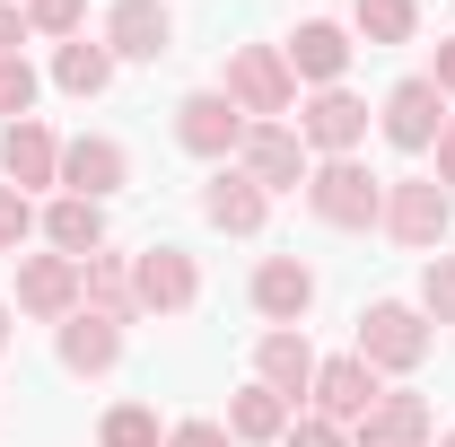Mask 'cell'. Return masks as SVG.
Masks as SVG:
<instances>
[{
    "label": "cell",
    "instance_id": "2e32d148",
    "mask_svg": "<svg viewBox=\"0 0 455 447\" xmlns=\"http://www.w3.org/2000/svg\"><path fill=\"white\" fill-rule=\"evenodd\" d=\"M123 184H132V150H123L114 132H79V141H61V193L114 202Z\"/></svg>",
    "mask_w": 455,
    "mask_h": 447
},
{
    "label": "cell",
    "instance_id": "d4e9b609",
    "mask_svg": "<svg viewBox=\"0 0 455 447\" xmlns=\"http://www.w3.org/2000/svg\"><path fill=\"white\" fill-rule=\"evenodd\" d=\"M350 36H359L368 53L411 45V36H420V0H350Z\"/></svg>",
    "mask_w": 455,
    "mask_h": 447
},
{
    "label": "cell",
    "instance_id": "d6a6232c",
    "mask_svg": "<svg viewBox=\"0 0 455 447\" xmlns=\"http://www.w3.org/2000/svg\"><path fill=\"white\" fill-rule=\"evenodd\" d=\"M18 45H36V36H27V9L0 0V53H18Z\"/></svg>",
    "mask_w": 455,
    "mask_h": 447
},
{
    "label": "cell",
    "instance_id": "30bf717a",
    "mask_svg": "<svg viewBox=\"0 0 455 447\" xmlns=\"http://www.w3.org/2000/svg\"><path fill=\"white\" fill-rule=\"evenodd\" d=\"M27 325H70L79 316V264L53 255V246H36V255H18V298H9Z\"/></svg>",
    "mask_w": 455,
    "mask_h": 447
},
{
    "label": "cell",
    "instance_id": "7a4b0ae2",
    "mask_svg": "<svg viewBox=\"0 0 455 447\" xmlns=\"http://www.w3.org/2000/svg\"><path fill=\"white\" fill-rule=\"evenodd\" d=\"M220 97L245 114V123H289V114H298V79H289L281 45H228Z\"/></svg>",
    "mask_w": 455,
    "mask_h": 447
},
{
    "label": "cell",
    "instance_id": "44dd1931",
    "mask_svg": "<svg viewBox=\"0 0 455 447\" xmlns=\"http://www.w3.org/2000/svg\"><path fill=\"white\" fill-rule=\"evenodd\" d=\"M53 360L70 369V378H114V369H123V325L79 307L70 325H53Z\"/></svg>",
    "mask_w": 455,
    "mask_h": 447
},
{
    "label": "cell",
    "instance_id": "5bb4252c",
    "mask_svg": "<svg viewBox=\"0 0 455 447\" xmlns=\"http://www.w3.org/2000/svg\"><path fill=\"white\" fill-rule=\"evenodd\" d=\"M245 298H254L263 325H307L315 316V264L307 255H263L254 280H245Z\"/></svg>",
    "mask_w": 455,
    "mask_h": 447
},
{
    "label": "cell",
    "instance_id": "3957f363",
    "mask_svg": "<svg viewBox=\"0 0 455 447\" xmlns=\"http://www.w3.org/2000/svg\"><path fill=\"white\" fill-rule=\"evenodd\" d=\"M307 211H315L324 228L368 237V228L386 220V175H368V158H315V175H307Z\"/></svg>",
    "mask_w": 455,
    "mask_h": 447
},
{
    "label": "cell",
    "instance_id": "ffe728a7",
    "mask_svg": "<svg viewBox=\"0 0 455 447\" xmlns=\"http://www.w3.org/2000/svg\"><path fill=\"white\" fill-rule=\"evenodd\" d=\"M202 220L220 228V237H263V220H272V193L254 184V175L236 167H211V184H202Z\"/></svg>",
    "mask_w": 455,
    "mask_h": 447
},
{
    "label": "cell",
    "instance_id": "4316f807",
    "mask_svg": "<svg viewBox=\"0 0 455 447\" xmlns=\"http://www.w3.org/2000/svg\"><path fill=\"white\" fill-rule=\"evenodd\" d=\"M18 9H27V36H36V45L88 36V0H18Z\"/></svg>",
    "mask_w": 455,
    "mask_h": 447
},
{
    "label": "cell",
    "instance_id": "9c48e42d",
    "mask_svg": "<svg viewBox=\"0 0 455 447\" xmlns=\"http://www.w3.org/2000/svg\"><path fill=\"white\" fill-rule=\"evenodd\" d=\"M0 184H18L27 202H36V193L53 202V193H61V132L44 123V114L0 123Z\"/></svg>",
    "mask_w": 455,
    "mask_h": 447
},
{
    "label": "cell",
    "instance_id": "8d00e7d4",
    "mask_svg": "<svg viewBox=\"0 0 455 447\" xmlns=\"http://www.w3.org/2000/svg\"><path fill=\"white\" fill-rule=\"evenodd\" d=\"M438 447H455V430H438Z\"/></svg>",
    "mask_w": 455,
    "mask_h": 447
},
{
    "label": "cell",
    "instance_id": "6da1fadb",
    "mask_svg": "<svg viewBox=\"0 0 455 447\" xmlns=\"http://www.w3.org/2000/svg\"><path fill=\"white\" fill-rule=\"evenodd\" d=\"M350 351H359L377 378H420V369H429V351H438V325H429L411 298H377V307H359Z\"/></svg>",
    "mask_w": 455,
    "mask_h": 447
},
{
    "label": "cell",
    "instance_id": "4fadbf2b",
    "mask_svg": "<svg viewBox=\"0 0 455 447\" xmlns=\"http://www.w3.org/2000/svg\"><path fill=\"white\" fill-rule=\"evenodd\" d=\"M350 53H359V36L341 27V18H298V36L281 45L289 79L315 97V88H341V70H350Z\"/></svg>",
    "mask_w": 455,
    "mask_h": 447
},
{
    "label": "cell",
    "instance_id": "8fae6325",
    "mask_svg": "<svg viewBox=\"0 0 455 447\" xmlns=\"http://www.w3.org/2000/svg\"><path fill=\"white\" fill-rule=\"evenodd\" d=\"M429 439H438V403L420 386H386L350 421V447H429Z\"/></svg>",
    "mask_w": 455,
    "mask_h": 447
},
{
    "label": "cell",
    "instance_id": "e575fe53",
    "mask_svg": "<svg viewBox=\"0 0 455 447\" xmlns=\"http://www.w3.org/2000/svg\"><path fill=\"white\" fill-rule=\"evenodd\" d=\"M429 158H438V184L455 193V114H447V132H438V150H429Z\"/></svg>",
    "mask_w": 455,
    "mask_h": 447
},
{
    "label": "cell",
    "instance_id": "1f68e13d",
    "mask_svg": "<svg viewBox=\"0 0 455 447\" xmlns=\"http://www.w3.org/2000/svg\"><path fill=\"white\" fill-rule=\"evenodd\" d=\"M167 447H236V439H228V421H175Z\"/></svg>",
    "mask_w": 455,
    "mask_h": 447
},
{
    "label": "cell",
    "instance_id": "603a6c76",
    "mask_svg": "<svg viewBox=\"0 0 455 447\" xmlns=\"http://www.w3.org/2000/svg\"><path fill=\"white\" fill-rule=\"evenodd\" d=\"M79 307L88 316H114V325H140V298H132V255H88L79 264Z\"/></svg>",
    "mask_w": 455,
    "mask_h": 447
},
{
    "label": "cell",
    "instance_id": "7c38bea8",
    "mask_svg": "<svg viewBox=\"0 0 455 447\" xmlns=\"http://www.w3.org/2000/svg\"><path fill=\"white\" fill-rule=\"evenodd\" d=\"M236 167H245L263 193H272V202H281V193H307L315 158H307L298 123H254V132H245V150H236Z\"/></svg>",
    "mask_w": 455,
    "mask_h": 447
},
{
    "label": "cell",
    "instance_id": "52a82bcc",
    "mask_svg": "<svg viewBox=\"0 0 455 447\" xmlns=\"http://www.w3.org/2000/svg\"><path fill=\"white\" fill-rule=\"evenodd\" d=\"M245 132H254V123L228 106L220 88H184V97H175V150H184V158H211V167H228V158L245 150Z\"/></svg>",
    "mask_w": 455,
    "mask_h": 447
},
{
    "label": "cell",
    "instance_id": "f546056e",
    "mask_svg": "<svg viewBox=\"0 0 455 447\" xmlns=\"http://www.w3.org/2000/svg\"><path fill=\"white\" fill-rule=\"evenodd\" d=\"M27 246H36V202L18 184H0V264H18Z\"/></svg>",
    "mask_w": 455,
    "mask_h": 447
},
{
    "label": "cell",
    "instance_id": "836d02e7",
    "mask_svg": "<svg viewBox=\"0 0 455 447\" xmlns=\"http://www.w3.org/2000/svg\"><path fill=\"white\" fill-rule=\"evenodd\" d=\"M429 88H438V97H447V106H455V36H447V45H438V53H429Z\"/></svg>",
    "mask_w": 455,
    "mask_h": 447
},
{
    "label": "cell",
    "instance_id": "ac0fdd59",
    "mask_svg": "<svg viewBox=\"0 0 455 447\" xmlns=\"http://www.w3.org/2000/svg\"><path fill=\"white\" fill-rule=\"evenodd\" d=\"M315 360H324V351L307 342V325H263V334H254V378L272 394H289L298 412H307V386H315Z\"/></svg>",
    "mask_w": 455,
    "mask_h": 447
},
{
    "label": "cell",
    "instance_id": "9a60e30c",
    "mask_svg": "<svg viewBox=\"0 0 455 447\" xmlns=\"http://www.w3.org/2000/svg\"><path fill=\"white\" fill-rule=\"evenodd\" d=\"M97 45L114 61H167L175 53V9L167 0H114L106 27H97Z\"/></svg>",
    "mask_w": 455,
    "mask_h": 447
},
{
    "label": "cell",
    "instance_id": "8992f818",
    "mask_svg": "<svg viewBox=\"0 0 455 447\" xmlns=\"http://www.w3.org/2000/svg\"><path fill=\"white\" fill-rule=\"evenodd\" d=\"M368 97L359 88H315V97H298V141H307V158H359L368 150Z\"/></svg>",
    "mask_w": 455,
    "mask_h": 447
},
{
    "label": "cell",
    "instance_id": "d590c367",
    "mask_svg": "<svg viewBox=\"0 0 455 447\" xmlns=\"http://www.w3.org/2000/svg\"><path fill=\"white\" fill-rule=\"evenodd\" d=\"M9 342H18V307L0 298V351H9Z\"/></svg>",
    "mask_w": 455,
    "mask_h": 447
},
{
    "label": "cell",
    "instance_id": "83f0119b",
    "mask_svg": "<svg viewBox=\"0 0 455 447\" xmlns=\"http://www.w3.org/2000/svg\"><path fill=\"white\" fill-rule=\"evenodd\" d=\"M36 97H44V70H36L27 53H0V123H27Z\"/></svg>",
    "mask_w": 455,
    "mask_h": 447
},
{
    "label": "cell",
    "instance_id": "ba28073f",
    "mask_svg": "<svg viewBox=\"0 0 455 447\" xmlns=\"http://www.w3.org/2000/svg\"><path fill=\"white\" fill-rule=\"evenodd\" d=\"M377 132L395 141L403 158H429V150H438V132H447V97L429 88V70H411V79H395V88L377 97Z\"/></svg>",
    "mask_w": 455,
    "mask_h": 447
},
{
    "label": "cell",
    "instance_id": "7402d4cb",
    "mask_svg": "<svg viewBox=\"0 0 455 447\" xmlns=\"http://www.w3.org/2000/svg\"><path fill=\"white\" fill-rule=\"evenodd\" d=\"M289 421H298V403H289V394H272L263 378H245V386L228 394V439H236V447H281Z\"/></svg>",
    "mask_w": 455,
    "mask_h": 447
},
{
    "label": "cell",
    "instance_id": "f1b7e54d",
    "mask_svg": "<svg viewBox=\"0 0 455 447\" xmlns=\"http://www.w3.org/2000/svg\"><path fill=\"white\" fill-rule=\"evenodd\" d=\"M429 325H455V255H429L420 264V298H411Z\"/></svg>",
    "mask_w": 455,
    "mask_h": 447
},
{
    "label": "cell",
    "instance_id": "277c9868",
    "mask_svg": "<svg viewBox=\"0 0 455 447\" xmlns=\"http://www.w3.org/2000/svg\"><path fill=\"white\" fill-rule=\"evenodd\" d=\"M386 237H395L403 255H438L455 228V193L438 184V175H386Z\"/></svg>",
    "mask_w": 455,
    "mask_h": 447
},
{
    "label": "cell",
    "instance_id": "d6986e66",
    "mask_svg": "<svg viewBox=\"0 0 455 447\" xmlns=\"http://www.w3.org/2000/svg\"><path fill=\"white\" fill-rule=\"evenodd\" d=\"M36 246H53V255H70V264L106 255V202H88V193H53V202H36Z\"/></svg>",
    "mask_w": 455,
    "mask_h": 447
},
{
    "label": "cell",
    "instance_id": "4dcf8cb0",
    "mask_svg": "<svg viewBox=\"0 0 455 447\" xmlns=\"http://www.w3.org/2000/svg\"><path fill=\"white\" fill-rule=\"evenodd\" d=\"M281 447H350V430H341V421H324V412H298Z\"/></svg>",
    "mask_w": 455,
    "mask_h": 447
},
{
    "label": "cell",
    "instance_id": "484cf974",
    "mask_svg": "<svg viewBox=\"0 0 455 447\" xmlns=\"http://www.w3.org/2000/svg\"><path fill=\"white\" fill-rule=\"evenodd\" d=\"M97 447H167V421H158V403H106V421H97Z\"/></svg>",
    "mask_w": 455,
    "mask_h": 447
},
{
    "label": "cell",
    "instance_id": "5b68a950",
    "mask_svg": "<svg viewBox=\"0 0 455 447\" xmlns=\"http://www.w3.org/2000/svg\"><path fill=\"white\" fill-rule=\"evenodd\" d=\"M132 298H140V316H158V325H175V316H193L202 307V264L184 255V246H140L132 255Z\"/></svg>",
    "mask_w": 455,
    "mask_h": 447
},
{
    "label": "cell",
    "instance_id": "cb8c5ba5",
    "mask_svg": "<svg viewBox=\"0 0 455 447\" xmlns=\"http://www.w3.org/2000/svg\"><path fill=\"white\" fill-rule=\"evenodd\" d=\"M114 70H123V61H114L97 36H70V45H53L44 88H61V97H79V106H88V97H106V88H114Z\"/></svg>",
    "mask_w": 455,
    "mask_h": 447
},
{
    "label": "cell",
    "instance_id": "e0dca14e",
    "mask_svg": "<svg viewBox=\"0 0 455 447\" xmlns=\"http://www.w3.org/2000/svg\"><path fill=\"white\" fill-rule=\"evenodd\" d=\"M377 394H386V378H377V369H368L359 351H333V360H315L307 412H324V421H341V430H350V421H359V412H368Z\"/></svg>",
    "mask_w": 455,
    "mask_h": 447
}]
</instances>
